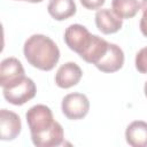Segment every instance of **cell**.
Instances as JSON below:
<instances>
[{
    "label": "cell",
    "mask_w": 147,
    "mask_h": 147,
    "mask_svg": "<svg viewBox=\"0 0 147 147\" xmlns=\"http://www.w3.org/2000/svg\"><path fill=\"white\" fill-rule=\"evenodd\" d=\"M144 92H145V95L147 98V82L145 83V86H144Z\"/></svg>",
    "instance_id": "d6986e66"
},
{
    "label": "cell",
    "mask_w": 147,
    "mask_h": 147,
    "mask_svg": "<svg viewBox=\"0 0 147 147\" xmlns=\"http://www.w3.org/2000/svg\"><path fill=\"white\" fill-rule=\"evenodd\" d=\"M136 68L141 74H147V46L141 48L136 55Z\"/></svg>",
    "instance_id": "9a60e30c"
},
{
    "label": "cell",
    "mask_w": 147,
    "mask_h": 147,
    "mask_svg": "<svg viewBox=\"0 0 147 147\" xmlns=\"http://www.w3.org/2000/svg\"><path fill=\"white\" fill-rule=\"evenodd\" d=\"M109 42L106 41L105 39H102L101 37L93 34V40L88 47V49L80 56L85 62L87 63H92V64H96L101 57L106 54L107 49H108Z\"/></svg>",
    "instance_id": "4fadbf2b"
},
{
    "label": "cell",
    "mask_w": 147,
    "mask_h": 147,
    "mask_svg": "<svg viewBox=\"0 0 147 147\" xmlns=\"http://www.w3.org/2000/svg\"><path fill=\"white\" fill-rule=\"evenodd\" d=\"M80 3L83 5V7H85L86 9L93 10V9H98L100 8L106 0H79Z\"/></svg>",
    "instance_id": "e0dca14e"
},
{
    "label": "cell",
    "mask_w": 147,
    "mask_h": 147,
    "mask_svg": "<svg viewBox=\"0 0 147 147\" xmlns=\"http://www.w3.org/2000/svg\"><path fill=\"white\" fill-rule=\"evenodd\" d=\"M22 123L20 116L8 109L0 110V139L10 141L18 137L21 133Z\"/></svg>",
    "instance_id": "8992f818"
},
{
    "label": "cell",
    "mask_w": 147,
    "mask_h": 147,
    "mask_svg": "<svg viewBox=\"0 0 147 147\" xmlns=\"http://www.w3.org/2000/svg\"><path fill=\"white\" fill-rule=\"evenodd\" d=\"M25 118L34 146L54 147L60 146L63 142V127L59 122L54 121L49 107L45 105H36L26 111Z\"/></svg>",
    "instance_id": "6da1fadb"
},
{
    "label": "cell",
    "mask_w": 147,
    "mask_h": 147,
    "mask_svg": "<svg viewBox=\"0 0 147 147\" xmlns=\"http://www.w3.org/2000/svg\"><path fill=\"white\" fill-rule=\"evenodd\" d=\"M76 3L74 0H49L47 6L48 14L56 21L67 20L76 14Z\"/></svg>",
    "instance_id": "7c38bea8"
},
{
    "label": "cell",
    "mask_w": 147,
    "mask_h": 147,
    "mask_svg": "<svg viewBox=\"0 0 147 147\" xmlns=\"http://www.w3.org/2000/svg\"><path fill=\"white\" fill-rule=\"evenodd\" d=\"M83 76L80 67L75 62H67L62 64L55 75V83L61 88H70L77 85Z\"/></svg>",
    "instance_id": "9c48e42d"
},
{
    "label": "cell",
    "mask_w": 147,
    "mask_h": 147,
    "mask_svg": "<svg viewBox=\"0 0 147 147\" xmlns=\"http://www.w3.org/2000/svg\"><path fill=\"white\" fill-rule=\"evenodd\" d=\"M23 53L32 67L42 70H52L60 60V49L57 45L45 34L30 36L23 46Z\"/></svg>",
    "instance_id": "7a4b0ae2"
},
{
    "label": "cell",
    "mask_w": 147,
    "mask_h": 147,
    "mask_svg": "<svg viewBox=\"0 0 147 147\" xmlns=\"http://www.w3.org/2000/svg\"><path fill=\"white\" fill-rule=\"evenodd\" d=\"M64 42L67 46L82 56L90 47L93 34L82 24H71L64 31Z\"/></svg>",
    "instance_id": "277c9868"
},
{
    "label": "cell",
    "mask_w": 147,
    "mask_h": 147,
    "mask_svg": "<svg viewBox=\"0 0 147 147\" xmlns=\"http://www.w3.org/2000/svg\"><path fill=\"white\" fill-rule=\"evenodd\" d=\"M126 142L132 147H147V123L134 121L125 130Z\"/></svg>",
    "instance_id": "8fae6325"
},
{
    "label": "cell",
    "mask_w": 147,
    "mask_h": 147,
    "mask_svg": "<svg viewBox=\"0 0 147 147\" xmlns=\"http://www.w3.org/2000/svg\"><path fill=\"white\" fill-rule=\"evenodd\" d=\"M37 93V87L34 82L29 77H23L14 84L3 87L2 94L3 98L11 105L22 106L34 98Z\"/></svg>",
    "instance_id": "3957f363"
},
{
    "label": "cell",
    "mask_w": 147,
    "mask_h": 147,
    "mask_svg": "<svg viewBox=\"0 0 147 147\" xmlns=\"http://www.w3.org/2000/svg\"><path fill=\"white\" fill-rule=\"evenodd\" d=\"M140 9L142 10V17H141V20H140L139 28H140L141 33H142L145 37H147V0H142V1H141Z\"/></svg>",
    "instance_id": "2e32d148"
},
{
    "label": "cell",
    "mask_w": 147,
    "mask_h": 147,
    "mask_svg": "<svg viewBox=\"0 0 147 147\" xmlns=\"http://www.w3.org/2000/svg\"><path fill=\"white\" fill-rule=\"evenodd\" d=\"M24 68L22 63L16 57H7L1 61L0 64V85L1 87H7L15 82L23 78Z\"/></svg>",
    "instance_id": "52a82bcc"
},
{
    "label": "cell",
    "mask_w": 147,
    "mask_h": 147,
    "mask_svg": "<svg viewBox=\"0 0 147 147\" xmlns=\"http://www.w3.org/2000/svg\"><path fill=\"white\" fill-rule=\"evenodd\" d=\"M124 64V53L116 44H110L106 54L95 64V67L102 72H116Z\"/></svg>",
    "instance_id": "ba28073f"
},
{
    "label": "cell",
    "mask_w": 147,
    "mask_h": 147,
    "mask_svg": "<svg viewBox=\"0 0 147 147\" xmlns=\"http://www.w3.org/2000/svg\"><path fill=\"white\" fill-rule=\"evenodd\" d=\"M95 25L105 34H111L121 30L123 21L113 10L108 8L99 9L95 14Z\"/></svg>",
    "instance_id": "30bf717a"
},
{
    "label": "cell",
    "mask_w": 147,
    "mask_h": 147,
    "mask_svg": "<svg viewBox=\"0 0 147 147\" xmlns=\"http://www.w3.org/2000/svg\"><path fill=\"white\" fill-rule=\"evenodd\" d=\"M113 11L122 20L132 18L137 15L140 9V3L138 0H113L111 1Z\"/></svg>",
    "instance_id": "5bb4252c"
},
{
    "label": "cell",
    "mask_w": 147,
    "mask_h": 147,
    "mask_svg": "<svg viewBox=\"0 0 147 147\" xmlns=\"http://www.w3.org/2000/svg\"><path fill=\"white\" fill-rule=\"evenodd\" d=\"M62 113L71 121L84 118L90 110V101L83 93H69L62 99Z\"/></svg>",
    "instance_id": "5b68a950"
},
{
    "label": "cell",
    "mask_w": 147,
    "mask_h": 147,
    "mask_svg": "<svg viewBox=\"0 0 147 147\" xmlns=\"http://www.w3.org/2000/svg\"><path fill=\"white\" fill-rule=\"evenodd\" d=\"M18 1H28V2H32V3H37V2H41L42 0H18Z\"/></svg>",
    "instance_id": "ac0fdd59"
}]
</instances>
